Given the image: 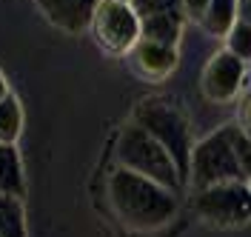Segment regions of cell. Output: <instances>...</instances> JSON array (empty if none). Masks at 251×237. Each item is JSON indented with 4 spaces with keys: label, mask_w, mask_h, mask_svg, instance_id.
Returning a JSON list of instances; mask_svg holds the SVG:
<instances>
[{
    "label": "cell",
    "mask_w": 251,
    "mask_h": 237,
    "mask_svg": "<svg viewBox=\"0 0 251 237\" xmlns=\"http://www.w3.org/2000/svg\"><path fill=\"white\" fill-rule=\"evenodd\" d=\"M109 200L117 220L134 232L160 229L177 214V197L172 189L120 166L109 177Z\"/></svg>",
    "instance_id": "obj_1"
},
{
    "label": "cell",
    "mask_w": 251,
    "mask_h": 237,
    "mask_svg": "<svg viewBox=\"0 0 251 237\" xmlns=\"http://www.w3.org/2000/svg\"><path fill=\"white\" fill-rule=\"evenodd\" d=\"M9 95V83H6V78H3V72H0V100Z\"/></svg>",
    "instance_id": "obj_21"
},
{
    "label": "cell",
    "mask_w": 251,
    "mask_h": 237,
    "mask_svg": "<svg viewBox=\"0 0 251 237\" xmlns=\"http://www.w3.org/2000/svg\"><path fill=\"white\" fill-rule=\"evenodd\" d=\"M194 211L200 220L217 229H234L251 220V183L231 180L194 194Z\"/></svg>",
    "instance_id": "obj_5"
},
{
    "label": "cell",
    "mask_w": 251,
    "mask_h": 237,
    "mask_svg": "<svg viewBox=\"0 0 251 237\" xmlns=\"http://www.w3.org/2000/svg\"><path fill=\"white\" fill-rule=\"evenodd\" d=\"M20 126H23L20 103H17L15 95H6L3 100H0V143L15 146L17 134H20Z\"/></svg>",
    "instance_id": "obj_14"
},
{
    "label": "cell",
    "mask_w": 251,
    "mask_h": 237,
    "mask_svg": "<svg viewBox=\"0 0 251 237\" xmlns=\"http://www.w3.org/2000/svg\"><path fill=\"white\" fill-rule=\"evenodd\" d=\"M100 0H37L40 12L51 20L54 26H60L63 32H83L89 29L92 15Z\"/></svg>",
    "instance_id": "obj_9"
},
{
    "label": "cell",
    "mask_w": 251,
    "mask_h": 237,
    "mask_svg": "<svg viewBox=\"0 0 251 237\" xmlns=\"http://www.w3.org/2000/svg\"><path fill=\"white\" fill-rule=\"evenodd\" d=\"M231 180H243V172H240L234 146H231L228 126H223L191 149V163H188L186 183H191L194 191H203L208 186L231 183Z\"/></svg>",
    "instance_id": "obj_4"
},
{
    "label": "cell",
    "mask_w": 251,
    "mask_h": 237,
    "mask_svg": "<svg viewBox=\"0 0 251 237\" xmlns=\"http://www.w3.org/2000/svg\"><path fill=\"white\" fill-rule=\"evenodd\" d=\"M208 3L211 0H183V12L188 17H194V20H200L205 15V9H208Z\"/></svg>",
    "instance_id": "obj_19"
},
{
    "label": "cell",
    "mask_w": 251,
    "mask_h": 237,
    "mask_svg": "<svg viewBox=\"0 0 251 237\" xmlns=\"http://www.w3.org/2000/svg\"><path fill=\"white\" fill-rule=\"evenodd\" d=\"M203 29L214 37H226L237 23V0H211L205 15L200 17Z\"/></svg>",
    "instance_id": "obj_12"
},
{
    "label": "cell",
    "mask_w": 251,
    "mask_h": 237,
    "mask_svg": "<svg viewBox=\"0 0 251 237\" xmlns=\"http://www.w3.org/2000/svg\"><path fill=\"white\" fill-rule=\"evenodd\" d=\"M226 40H228V52L234 57H240L243 63L251 60V23L237 20L234 26H231V32L226 34Z\"/></svg>",
    "instance_id": "obj_17"
},
{
    "label": "cell",
    "mask_w": 251,
    "mask_h": 237,
    "mask_svg": "<svg viewBox=\"0 0 251 237\" xmlns=\"http://www.w3.org/2000/svg\"><path fill=\"white\" fill-rule=\"evenodd\" d=\"M92 37L94 43L109 54H126L140 40V17L123 0H100L92 15Z\"/></svg>",
    "instance_id": "obj_6"
},
{
    "label": "cell",
    "mask_w": 251,
    "mask_h": 237,
    "mask_svg": "<svg viewBox=\"0 0 251 237\" xmlns=\"http://www.w3.org/2000/svg\"><path fill=\"white\" fill-rule=\"evenodd\" d=\"M237 126L246 132V137L251 140V95L243 97V103H240V123Z\"/></svg>",
    "instance_id": "obj_18"
},
{
    "label": "cell",
    "mask_w": 251,
    "mask_h": 237,
    "mask_svg": "<svg viewBox=\"0 0 251 237\" xmlns=\"http://www.w3.org/2000/svg\"><path fill=\"white\" fill-rule=\"evenodd\" d=\"M0 237H26V214L20 197L0 194Z\"/></svg>",
    "instance_id": "obj_13"
},
{
    "label": "cell",
    "mask_w": 251,
    "mask_h": 237,
    "mask_svg": "<svg viewBox=\"0 0 251 237\" xmlns=\"http://www.w3.org/2000/svg\"><path fill=\"white\" fill-rule=\"evenodd\" d=\"M183 17L186 15L143 17L140 20V37L143 40H154V43H166V46H177L180 32H183Z\"/></svg>",
    "instance_id": "obj_11"
},
{
    "label": "cell",
    "mask_w": 251,
    "mask_h": 237,
    "mask_svg": "<svg viewBox=\"0 0 251 237\" xmlns=\"http://www.w3.org/2000/svg\"><path fill=\"white\" fill-rule=\"evenodd\" d=\"M134 123H140L172 155L174 166H177V172H180L183 183H186L188 163H191V149H194L186 114L177 109L174 103H169L166 97H146L140 106L134 109Z\"/></svg>",
    "instance_id": "obj_3"
},
{
    "label": "cell",
    "mask_w": 251,
    "mask_h": 237,
    "mask_svg": "<svg viewBox=\"0 0 251 237\" xmlns=\"http://www.w3.org/2000/svg\"><path fill=\"white\" fill-rule=\"evenodd\" d=\"M237 20L251 23V0H237Z\"/></svg>",
    "instance_id": "obj_20"
},
{
    "label": "cell",
    "mask_w": 251,
    "mask_h": 237,
    "mask_svg": "<svg viewBox=\"0 0 251 237\" xmlns=\"http://www.w3.org/2000/svg\"><path fill=\"white\" fill-rule=\"evenodd\" d=\"M0 194H12L20 197L26 194V174H23V163L15 146L0 143Z\"/></svg>",
    "instance_id": "obj_10"
},
{
    "label": "cell",
    "mask_w": 251,
    "mask_h": 237,
    "mask_svg": "<svg viewBox=\"0 0 251 237\" xmlns=\"http://www.w3.org/2000/svg\"><path fill=\"white\" fill-rule=\"evenodd\" d=\"M228 134H231V146H234L237 163H240V172H243V180L251 183V140L246 137V132L237 126V123H228Z\"/></svg>",
    "instance_id": "obj_16"
},
{
    "label": "cell",
    "mask_w": 251,
    "mask_h": 237,
    "mask_svg": "<svg viewBox=\"0 0 251 237\" xmlns=\"http://www.w3.org/2000/svg\"><path fill=\"white\" fill-rule=\"evenodd\" d=\"M243 78H246V63L234 57L228 49L217 52L203 69V95L214 103H228L234 100L237 92L243 89Z\"/></svg>",
    "instance_id": "obj_7"
},
{
    "label": "cell",
    "mask_w": 251,
    "mask_h": 237,
    "mask_svg": "<svg viewBox=\"0 0 251 237\" xmlns=\"http://www.w3.org/2000/svg\"><path fill=\"white\" fill-rule=\"evenodd\" d=\"M114 155H117L120 169L143 174V177H149V180H154V183H160V186H166L172 191H177L183 186V177L177 172L172 155L134 120L128 126H123L120 137H117Z\"/></svg>",
    "instance_id": "obj_2"
},
{
    "label": "cell",
    "mask_w": 251,
    "mask_h": 237,
    "mask_svg": "<svg viewBox=\"0 0 251 237\" xmlns=\"http://www.w3.org/2000/svg\"><path fill=\"white\" fill-rule=\"evenodd\" d=\"M123 3H131V0H123Z\"/></svg>",
    "instance_id": "obj_22"
},
{
    "label": "cell",
    "mask_w": 251,
    "mask_h": 237,
    "mask_svg": "<svg viewBox=\"0 0 251 237\" xmlns=\"http://www.w3.org/2000/svg\"><path fill=\"white\" fill-rule=\"evenodd\" d=\"M131 9L137 17H157V15H186L183 0H131Z\"/></svg>",
    "instance_id": "obj_15"
},
{
    "label": "cell",
    "mask_w": 251,
    "mask_h": 237,
    "mask_svg": "<svg viewBox=\"0 0 251 237\" xmlns=\"http://www.w3.org/2000/svg\"><path fill=\"white\" fill-rule=\"evenodd\" d=\"M131 63L149 80H163L177 69V46H166V43L140 37L137 46L131 49Z\"/></svg>",
    "instance_id": "obj_8"
}]
</instances>
